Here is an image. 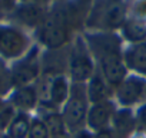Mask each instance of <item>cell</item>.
Wrapping results in <instances>:
<instances>
[{
    "mask_svg": "<svg viewBox=\"0 0 146 138\" xmlns=\"http://www.w3.org/2000/svg\"><path fill=\"white\" fill-rule=\"evenodd\" d=\"M85 40L99 66L100 75L116 89L127 76L120 38L113 32H92L85 36Z\"/></svg>",
    "mask_w": 146,
    "mask_h": 138,
    "instance_id": "1",
    "label": "cell"
},
{
    "mask_svg": "<svg viewBox=\"0 0 146 138\" xmlns=\"http://www.w3.org/2000/svg\"><path fill=\"white\" fill-rule=\"evenodd\" d=\"M75 7L57 3L53 9L47 10V15L42 25L37 27V39L49 50L62 49L70 39L72 29L75 26Z\"/></svg>",
    "mask_w": 146,
    "mask_h": 138,
    "instance_id": "2",
    "label": "cell"
},
{
    "mask_svg": "<svg viewBox=\"0 0 146 138\" xmlns=\"http://www.w3.org/2000/svg\"><path fill=\"white\" fill-rule=\"evenodd\" d=\"M126 22L123 0H95L86 17V27L98 32H112Z\"/></svg>",
    "mask_w": 146,
    "mask_h": 138,
    "instance_id": "3",
    "label": "cell"
},
{
    "mask_svg": "<svg viewBox=\"0 0 146 138\" xmlns=\"http://www.w3.org/2000/svg\"><path fill=\"white\" fill-rule=\"evenodd\" d=\"M90 102L86 94V84H70V92L60 108L69 134H78L86 129V118Z\"/></svg>",
    "mask_w": 146,
    "mask_h": 138,
    "instance_id": "4",
    "label": "cell"
},
{
    "mask_svg": "<svg viewBox=\"0 0 146 138\" xmlns=\"http://www.w3.org/2000/svg\"><path fill=\"white\" fill-rule=\"evenodd\" d=\"M67 68L72 84H86L96 72L93 56L88 48L85 38L79 36L75 39V43L69 53Z\"/></svg>",
    "mask_w": 146,
    "mask_h": 138,
    "instance_id": "5",
    "label": "cell"
},
{
    "mask_svg": "<svg viewBox=\"0 0 146 138\" xmlns=\"http://www.w3.org/2000/svg\"><path fill=\"white\" fill-rule=\"evenodd\" d=\"M115 92L122 108H132L146 98V79L139 75L126 76Z\"/></svg>",
    "mask_w": 146,
    "mask_h": 138,
    "instance_id": "6",
    "label": "cell"
},
{
    "mask_svg": "<svg viewBox=\"0 0 146 138\" xmlns=\"http://www.w3.org/2000/svg\"><path fill=\"white\" fill-rule=\"evenodd\" d=\"M29 46L27 36L12 26H0V55L6 59H15L25 53Z\"/></svg>",
    "mask_w": 146,
    "mask_h": 138,
    "instance_id": "7",
    "label": "cell"
},
{
    "mask_svg": "<svg viewBox=\"0 0 146 138\" xmlns=\"http://www.w3.org/2000/svg\"><path fill=\"white\" fill-rule=\"evenodd\" d=\"M40 75V62L37 49H33L25 59H22L12 71V84L16 88L32 85Z\"/></svg>",
    "mask_w": 146,
    "mask_h": 138,
    "instance_id": "8",
    "label": "cell"
},
{
    "mask_svg": "<svg viewBox=\"0 0 146 138\" xmlns=\"http://www.w3.org/2000/svg\"><path fill=\"white\" fill-rule=\"evenodd\" d=\"M115 112H116V108L112 99L99 102V104H92L88 111L86 128L92 132H99V131L110 128Z\"/></svg>",
    "mask_w": 146,
    "mask_h": 138,
    "instance_id": "9",
    "label": "cell"
},
{
    "mask_svg": "<svg viewBox=\"0 0 146 138\" xmlns=\"http://www.w3.org/2000/svg\"><path fill=\"white\" fill-rule=\"evenodd\" d=\"M46 15H47V10H46L44 5L26 3V2H23V5H20L13 13L15 19L19 23L26 25L29 27H39L42 25V22L44 20Z\"/></svg>",
    "mask_w": 146,
    "mask_h": 138,
    "instance_id": "10",
    "label": "cell"
},
{
    "mask_svg": "<svg viewBox=\"0 0 146 138\" xmlns=\"http://www.w3.org/2000/svg\"><path fill=\"white\" fill-rule=\"evenodd\" d=\"M110 129L113 131L116 138H132L136 134V121L133 111L130 108L116 109Z\"/></svg>",
    "mask_w": 146,
    "mask_h": 138,
    "instance_id": "11",
    "label": "cell"
},
{
    "mask_svg": "<svg viewBox=\"0 0 146 138\" xmlns=\"http://www.w3.org/2000/svg\"><path fill=\"white\" fill-rule=\"evenodd\" d=\"M86 94L88 99L92 104H99L105 101H110L113 95V88L105 81V78L100 75L99 71L93 74V76L86 82Z\"/></svg>",
    "mask_w": 146,
    "mask_h": 138,
    "instance_id": "12",
    "label": "cell"
},
{
    "mask_svg": "<svg viewBox=\"0 0 146 138\" xmlns=\"http://www.w3.org/2000/svg\"><path fill=\"white\" fill-rule=\"evenodd\" d=\"M123 60L127 69L139 76H146V40L129 46L123 53Z\"/></svg>",
    "mask_w": 146,
    "mask_h": 138,
    "instance_id": "13",
    "label": "cell"
},
{
    "mask_svg": "<svg viewBox=\"0 0 146 138\" xmlns=\"http://www.w3.org/2000/svg\"><path fill=\"white\" fill-rule=\"evenodd\" d=\"M43 114L44 115L42 117V119L47 125L50 138H67L69 132H67L66 124L63 121V117H62V112L59 111V108H54L49 102H44Z\"/></svg>",
    "mask_w": 146,
    "mask_h": 138,
    "instance_id": "14",
    "label": "cell"
},
{
    "mask_svg": "<svg viewBox=\"0 0 146 138\" xmlns=\"http://www.w3.org/2000/svg\"><path fill=\"white\" fill-rule=\"evenodd\" d=\"M37 101H39L37 89L33 85H27L15 89L10 98V105L19 109V112H29L33 108H36Z\"/></svg>",
    "mask_w": 146,
    "mask_h": 138,
    "instance_id": "15",
    "label": "cell"
},
{
    "mask_svg": "<svg viewBox=\"0 0 146 138\" xmlns=\"http://www.w3.org/2000/svg\"><path fill=\"white\" fill-rule=\"evenodd\" d=\"M69 92H70V85H69L66 76L64 75L53 76L49 84V88H47L49 99L46 102H49L54 108H62L69 96Z\"/></svg>",
    "mask_w": 146,
    "mask_h": 138,
    "instance_id": "16",
    "label": "cell"
},
{
    "mask_svg": "<svg viewBox=\"0 0 146 138\" xmlns=\"http://www.w3.org/2000/svg\"><path fill=\"white\" fill-rule=\"evenodd\" d=\"M30 117L27 112H17L7 128L9 138H27L30 129Z\"/></svg>",
    "mask_w": 146,
    "mask_h": 138,
    "instance_id": "17",
    "label": "cell"
},
{
    "mask_svg": "<svg viewBox=\"0 0 146 138\" xmlns=\"http://www.w3.org/2000/svg\"><path fill=\"white\" fill-rule=\"evenodd\" d=\"M123 36L132 43H140L146 40V25L140 20H126L122 26Z\"/></svg>",
    "mask_w": 146,
    "mask_h": 138,
    "instance_id": "18",
    "label": "cell"
},
{
    "mask_svg": "<svg viewBox=\"0 0 146 138\" xmlns=\"http://www.w3.org/2000/svg\"><path fill=\"white\" fill-rule=\"evenodd\" d=\"M27 138H50L47 125L44 124V121L42 118H33L32 119Z\"/></svg>",
    "mask_w": 146,
    "mask_h": 138,
    "instance_id": "19",
    "label": "cell"
},
{
    "mask_svg": "<svg viewBox=\"0 0 146 138\" xmlns=\"http://www.w3.org/2000/svg\"><path fill=\"white\" fill-rule=\"evenodd\" d=\"M135 121H136V132L145 135L146 134V102L139 105L137 111L135 112Z\"/></svg>",
    "mask_w": 146,
    "mask_h": 138,
    "instance_id": "20",
    "label": "cell"
},
{
    "mask_svg": "<svg viewBox=\"0 0 146 138\" xmlns=\"http://www.w3.org/2000/svg\"><path fill=\"white\" fill-rule=\"evenodd\" d=\"M15 115V108L12 105H5L0 111V129H7Z\"/></svg>",
    "mask_w": 146,
    "mask_h": 138,
    "instance_id": "21",
    "label": "cell"
},
{
    "mask_svg": "<svg viewBox=\"0 0 146 138\" xmlns=\"http://www.w3.org/2000/svg\"><path fill=\"white\" fill-rule=\"evenodd\" d=\"M132 12H133L135 16L145 19L146 17V0H137V2L133 5Z\"/></svg>",
    "mask_w": 146,
    "mask_h": 138,
    "instance_id": "22",
    "label": "cell"
},
{
    "mask_svg": "<svg viewBox=\"0 0 146 138\" xmlns=\"http://www.w3.org/2000/svg\"><path fill=\"white\" fill-rule=\"evenodd\" d=\"M15 7V0H0V12H7Z\"/></svg>",
    "mask_w": 146,
    "mask_h": 138,
    "instance_id": "23",
    "label": "cell"
},
{
    "mask_svg": "<svg viewBox=\"0 0 146 138\" xmlns=\"http://www.w3.org/2000/svg\"><path fill=\"white\" fill-rule=\"evenodd\" d=\"M95 138H116L113 131L110 128L108 129H103V131H99V132H95Z\"/></svg>",
    "mask_w": 146,
    "mask_h": 138,
    "instance_id": "24",
    "label": "cell"
},
{
    "mask_svg": "<svg viewBox=\"0 0 146 138\" xmlns=\"http://www.w3.org/2000/svg\"><path fill=\"white\" fill-rule=\"evenodd\" d=\"M73 138H95V132H92L89 129H82L80 132L73 135Z\"/></svg>",
    "mask_w": 146,
    "mask_h": 138,
    "instance_id": "25",
    "label": "cell"
},
{
    "mask_svg": "<svg viewBox=\"0 0 146 138\" xmlns=\"http://www.w3.org/2000/svg\"><path fill=\"white\" fill-rule=\"evenodd\" d=\"M23 2H26V3H42V5H44L47 0H23Z\"/></svg>",
    "mask_w": 146,
    "mask_h": 138,
    "instance_id": "26",
    "label": "cell"
},
{
    "mask_svg": "<svg viewBox=\"0 0 146 138\" xmlns=\"http://www.w3.org/2000/svg\"><path fill=\"white\" fill-rule=\"evenodd\" d=\"M132 138H146V137H145V135H142V134H137V132H136Z\"/></svg>",
    "mask_w": 146,
    "mask_h": 138,
    "instance_id": "27",
    "label": "cell"
},
{
    "mask_svg": "<svg viewBox=\"0 0 146 138\" xmlns=\"http://www.w3.org/2000/svg\"><path fill=\"white\" fill-rule=\"evenodd\" d=\"M0 86H2V79H0Z\"/></svg>",
    "mask_w": 146,
    "mask_h": 138,
    "instance_id": "28",
    "label": "cell"
}]
</instances>
